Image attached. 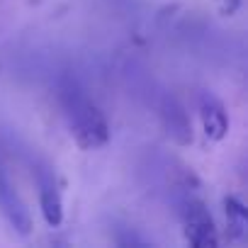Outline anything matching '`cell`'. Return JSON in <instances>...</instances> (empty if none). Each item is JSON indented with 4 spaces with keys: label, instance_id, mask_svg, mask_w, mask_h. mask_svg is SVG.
Returning a JSON list of instances; mask_svg holds the SVG:
<instances>
[{
    "label": "cell",
    "instance_id": "3957f363",
    "mask_svg": "<svg viewBox=\"0 0 248 248\" xmlns=\"http://www.w3.org/2000/svg\"><path fill=\"white\" fill-rule=\"evenodd\" d=\"M0 214L5 217V221L22 236H27L32 231V219H30V209L22 202V197L17 195V190L13 187L3 163H0Z\"/></svg>",
    "mask_w": 248,
    "mask_h": 248
},
{
    "label": "cell",
    "instance_id": "277c9868",
    "mask_svg": "<svg viewBox=\"0 0 248 248\" xmlns=\"http://www.w3.org/2000/svg\"><path fill=\"white\" fill-rule=\"evenodd\" d=\"M37 185H39V204H42L44 221L54 229L63 221V202H61V192H59V183L54 178V170L46 166H39L37 168Z\"/></svg>",
    "mask_w": 248,
    "mask_h": 248
},
{
    "label": "cell",
    "instance_id": "6da1fadb",
    "mask_svg": "<svg viewBox=\"0 0 248 248\" xmlns=\"http://www.w3.org/2000/svg\"><path fill=\"white\" fill-rule=\"evenodd\" d=\"M61 105H63L71 137L80 149H100L102 144H107L109 127L100 107L76 83H66L61 88Z\"/></svg>",
    "mask_w": 248,
    "mask_h": 248
},
{
    "label": "cell",
    "instance_id": "52a82bcc",
    "mask_svg": "<svg viewBox=\"0 0 248 248\" xmlns=\"http://www.w3.org/2000/svg\"><path fill=\"white\" fill-rule=\"evenodd\" d=\"M224 209H226V226L231 238H243L248 231V214L246 207L236 200V197H226L224 200Z\"/></svg>",
    "mask_w": 248,
    "mask_h": 248
},
{
    "label": "cell",
    "instance_id": "5b68a950",
    "mask_svg": "<svg viewBox=\"0 0 248 248\" xmlns=\"http://www.w3.org/2000/svg\"><path fill=\"white\" fill-rule=\"evenodd\" d=\"M200 117H202V127H204V134L209 141H221L226 137L229 117H226L224 105L212 93H204L200 97Z\"/></svg>",
    "mask_w": 248,
    "mask_h": 248
},
{
    "label": "cell",
    "instance_id": "8992f818",
    "mask_svg": "<svg viewBox=\"0 0 248 248\" xmlns=\"http://www.w3.org/2000/svg\"><path fill=\"white\" fill-rule=\"evenodd\" d=\"M163 119H166V129L168 137H173L178 144H190L192 141V127L183 112V107L175 100H168L163 107Z\"/></svg>",
    "mask_w": 248,
    "mask_h": 248
},
{
    "label": "cell",
    "instance_id": "7a4b0ae2",
    "mask_svg": "<svg viewBox=\"0 0 248 248\" xmlns=\"http://www.w3.org/2000/svg\"><path fill=\"white\" fill-rule=\"evenodd\" d=\"M180 221H183V233H185L190 246L214 248L219 243L217 226H214V219H212L209 209L192 192H187L180 200Z\"/></svg>",
    "mask_w": 248,
    "mask_h": 248
}]
</instances>
